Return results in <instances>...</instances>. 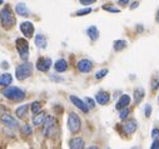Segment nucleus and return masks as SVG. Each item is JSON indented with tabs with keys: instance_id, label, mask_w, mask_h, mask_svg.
<instances>
[{
	"instance_id": "1",
	"label": "nucleus",
	"mask_w": 159,
	"mask_h": 149,
	"mask_svg": "<svg viewBox=\"0 0 159 149\" xmlns=\"http://www.w3.org/2000/svg\"><path fill=\"white\" fill-rule=\"evenodd\" d=\"M0 21H2V25L5 29H11L15 24V16L13 14V10L10 9L9 5H5L3 8V10L0 11Z\"/></svg>"
},
{
	"instance_id": "2",
	"label": "nucleus",
	"mask_w": 159,
	"mask_h": 149,
	"mask_svg": "<svg viewBox=\"0 0 159 149\" xmlns=\"http://www.w3.org/2000/svg\"><path fill=\"white\" fill-rule=\"evenodd\" d=\"M33 70H34V66H33V64H31V63L25 61V63L20 64V65L16 68V70H15L16 79H18V80H20V82H23V80L28 79V78L31 75V74H33Z\"/></svg>"
},
{
	"instance_id": "3",
	"label": "nucleus",
	"mask_w": 159,
	"mask_h": 149,
	"mask_svg": "<svg viewBox=\"0 0 159 149\" xmlns=\"http://www.w3.org/2000/svg\"><path fill=\"white\" fill-rule=\"evenodd\" d=\"M3 94H4L5 98H8V99H10V100H16V102L23 100V99L25 98V93H24L21 89L16 88V87H8V88L3 92Z\"/></svg>"
},
{
	"instance_id": "4",
	"label": "nucleus",
	"mask_w": 159,
	"mask_h": 149,
	"mask_svg": "<svg viewBox=\"0 0 159 149\" xmlns=\"http://www.w3.org/2000/svg\"><path fill=\"white\" fill-rule=\"evenodd\" d=\"M15 45H16V49H18V53H19L20 58L23 60H28V58H29V44H28L26 39L18 38L15 40Z\"/></svg>"
},
{
	"instance_id": "5",
	"label": "nucleus",
	"mask_w": 159,
	"mask_h": 149,
	"mask_svg": "<svg viewBox=\"0 0 159 149\" xmlns=\"http://www.w3.org/2000/svg\"><path fill=\"white\" fill-rule=\"evenodd\" d=\"M68 128H69V130L73 134H75V133H78L79 130H80L82 122H80V118L78 117L76 113H73V111H71V113L69 114V118H68Z\"/></svg>"
},
{
	"instance_id": "6",
	"label": "nucleus",
	"mask_w": 159,
	"mask_h": 149,
	"mask_svg": "<svg viewBox=\"0 0 159 149\" xmlns=\"http://www.w3.org/2000/svg\"><path fill=\"white\" fill-rule=\"evenodd\" d=\"M20 31L23 33V35L25 36V38L30 39L33 38V35H34V25L33 23L30 21H24L20 24Z\"/></svg>"
},
{
	"instance_id": "7",
	"label": "nucleus",
	"mask_w": 159,
	"mask_h": 149,
	"mask_svg": "<svg viewBox=\"0 0 159 149\" xmlns=\"http://www.w3.org/2000/svg\"><path fill=\"white\" fill-rule=\"evenodd\" d=\"M70 102L78 108V109H80L83 113H88L89 111V106H88V104L84 102V100H82V99H79L78 97H75V95H70Z\"/></svg>"
},
{
	"instance_id": "8",
	"label": "nucleus",
	"mask_w": 159,
	"mask_h": 149,
	"mask_svg": "<svg viewBox=\"0 0 159 149\" xmlns=\"http://www.w3.org/2000/svg\"><path fill=\"white\" fill-rule=\"evenodd\" d=\"M50 66H52V59H49V58H40L36 63V69L39 71L45 73L50 69Z\"/></svg>"
},
{
	"instance_id": "9",
	"label": "nucleus",
	"mask_w": 159,
	"mask_h": 149,
	"mask_svg": "<svg viewBox=\"0 0 159 149\" xmlns=\"http://www.w3.org/2000/svg\"><path fill=\"white\" fill-rule=\"evenodd\" d=\"M76 66H78V70L80 73H89L93 68V63L89 59H82V60L78 61Z\"/></svg>"
},
{
	"instance_id": "10",
	"label": "nucleus",
	"mask_w": 159,
	"mask_h": 149,
	"mask_svg": "<svg viewBox=\"0 0 159 149\" xmlns=\"http://www.w3.org/2000/svg\"><path fill=\"white\" fill-rule=\"evenodd\" d=\"M2 122H3V124H5L8 128H11V129H16L19 127L18 120L15 118H13V115H10V114H4L2 117Z\"/></svg>"
},
{
	"instance_id": "11",
	"label": "nucleus",
	"mask_w": 159,
	"mask_h": 149,
	"mask_svg": "<svg viewBox=\"0 0 159 149\" xmlns=\"http://www.w3.org/2000/svg\"><path fill=\"white\" fill-rule=\"evenodd\" d=\"M129 103H130V97H129V95H127V94H123V95L120 97V99L118 100V103H116L115 108H116L118 110H122V109L127 108V106L129 105Z\"/></svg>"
},
{
	"instance_id": "12",
	"label": "nucleus",
	"mask_w": 159,
	"mask_h": 149,
	"mask_svg": "<svg viewBox=\"0 0 159 149\" xmlns=\"http://www.w3.org/2000/svg\"><path fill=\"white\" fill-rule=\"evenodd\" d=\"M123 130L125 134H133L137 130V122L135 120H128L123 124Z\"/></svg>"
},
{
	"instance_id": "13",
	"label": "nucleus",
	"mask_w": 159,
	"mask_h": 149,
	"mask_svg": "<svg viewBox=\"0 0 159 149\" xmlns=\"http://www.w3.org/2000/svg\"><path fill=\"white\" fill-rule=\"evenodd\" d=\"M95 99H97V102H98L100 105H105V104L109 103V100H110V95H109L107 92H99V93L97 94Z\"/></svg>"
},
{
	"instance_id": "14",
	"label": "nucleus",
	"mask_w": 159,
	"mask_h": 149,
	"mask_svg": "<svg viewBox=\"0 0 159 149\" xmlns=\"http://www.w3.org/2000/svg\"><path fill=\"white\" fill-rule=\"evenodd\" d=\"M45 119H47V114L44 111H39V113L35 114L33 118V124L34 125H42V124H44Z\"/></svg>"
},
{
	"instance_id": "15",
	"label": "nucleus",
	"mask_w": 159,
	"mask_h": 149,
	"mask_svg": "<svg viewBox=\"0 0 159 149\" xmlns=\"http://www.w3.org/2000/svg\"><path fill=\"white\" fill-rule=\"evenodd\" d=\"M15 11L20 16H25V18L29 16V10H28V8L24 3H18L16 7H15Z\"/></svg>"
},
{
	"instance_id": "16",
	"label": "nucleus",
	"mask_w": 159,
	"mask_h": 149,
	"mask_svg": "<svg viewBox=\"0 0 159 149\" xmlns=\"http://www.w3.org/2000/svg\"><path fill=\"white\" fill-rule=\"evenodd\" d=\"M69 147L71 149H82L84 148V140L82 138H73L69 142Z\"/></svg>"
},
{
	"instance_id": "17",
	"label": "nucleus",
	"mask_w": 159,
	"mask_h": 149,
	"mask_svg": "<svg viewBox=\"0 0 159 149\" xmlns=\"http://www.w3.org/2000/svg\"><path fill=\"white\" fill-rule=\"evenodd\" d=\"M54 68H55V70H57L58 73H64V71L68 69V63H66L65 59H59V60L55 61Z\"/></svg>"
},
{
	"instance_id": "18",
	"label": "nucleus",
	"mask_w": 159,
	"mask_h": 149,
	"mask_svg": "<svg viewBox=\"0 0 159 149\" xmlns=\"http://www.w3.org/2000/svg\"><path fill=\"white\" fill-rule=\"evenodd\" d=\"M35 45L38 48H43V49L47 48V38L43 34H36L35 35Z\"/></svg>"
},
{
	"instance_id": "19",
	"label": "nucleus",
	"mask_w": 159,
	"mask_h": 149,
	"mask_svg": "<svg viewBox=\"0 0 159 149\" xmlns=\"http://www.w3.org/2000/svg\"><path fill=\"white\" fill-rule=\"evenodd\" d=\"M13 82V77L9 73H5L3 75H0V85L2 87H9Z\"/></svg>"
},
{
	"instance_id": "20",
	"label": "nucleus",
	"mask_w": 159,
	"mask_h": 149,
	"mask_svg": "<svg viewBox=\"0 0 159 149\" xmlns=\"http://www.w3.org/2000/svg\"><path fill=\"white\" fill-rule=\"evenodd\" d=\"M87 34H88V36H89L92 40H97L99 38V30H98V28L95 25L89 26L88 30H87Z\"/></svg>"
},
{
	"instance_id": "21",
	"label": "nucleus",
	"mask_w": 159,
	"mask_h": 149,
	"mask_svg": "<svg viewBox=\"0 0 159 149\" xmlns=\"http://www.w3.org/2000/svg\"><path fill=\"white\" fill-rule=\"evenodd\" d=\"M29 105L30 104H24L21 106H19L15 111V114L18 115V118H25L26 114H28V109H29Z\"/></svg>"
},
{
	"instance_id": "22",
	"label": "nucleus",
	"mask_w": 159,
	"mask_h": 149,
	"mask_svg": "<svg viewBox=\"0 0 159 149\" xmlns=\"http://www.w3.org/2000/svg\"><path fill=\"white\" fill-rule=\"evenodd\" d=\"M143 98H144V89H142V88L135 89V92H134V102L138 104V103H140V100Z\"/></svg>"
},
{
	"instance_id": "23",
	"label": "nucleus",
	"mask_w": 159,
	"mask_h": 149,
	"mask_svg": "<svg viewBox=\"0 0 159 149\" xmlns=\"http://www.w3.org/2000/svg\"><path fill=\"white\" fill-rule=\"evenodd\" d=\"M127 47V42L125 40H115L114 42V50L115 52H120Z\"/></svg>"
},
{
	"instance_id": "24",
	"label": "nucleus",
	"mask_w": 159,
	"mask_h": 149,
	"mask_svg": "<svg viewBox=\"0 0 159 149\" xmlns=\"http://www.w3.org/2000/svg\"><path fill=\"white\" fill-rule=\"evenodd\" d=\"M31 105V111H33V114L35 115V114H38L39 111L42 110V105H40V102H33V104H30Z\"/></svg>"
},
{
	"instance_id": "25",
	"label": "nucleus",
	"mask_w": 159,
	"mask_h": 149,
	"mask_svg": "<svg viewBox=\"0 0 159 149\" xmlns=\"http://www.w3.org/2000/svg\"><path fill=\"white\" fill-rule=\"evenodd\" d=\"M92 13V9L90 8H85V9H80L75 13V16H83V15H87V14H90Z\"/></svg>"
},
{
	"instance_id": "26",
	"label": "nucleus",
	"mask_w": 159,
	"mask_h": 149,
	"mask_svg": "<svg viewBox=\"0 0 159 149\" xmlns=\"http://www.w3.org/2000/svg\"><path fill=\"white\" fill-rule=\"evenodd\" d=\"M108 74V69H102V70H99L97 74H95V79H103L105 75Z\"/></svg>"
},
{
	"instance_id": "27",
	"label": "nucleus",
	"mask_w": 159,
	"mask_h": 149,
	"mask_svg": "<svg viewBox=\"0 0 159 149\" xmlns=\"http://www.w3.org/2000/svg\"><path fill=\"white\" fill-rule=\"evenodd\" d=\"M128 114H129V109H128V106H127V108H124V109H122V110H120V114H119V118H120L122 120H124V119H127Z\"/></svg>"
},
{
	"instance_id": "28",
	"label": "nucleus",
	"mask_w": 159,
	"mask_h": 149,
	"mask_svg": "<svg viewBox=\"0 0 159 149\" xmlns=\"http://www.w3.org/2000/svg\"><path fill=\"white\" fill-rule=\"evenodd\" d=\"M85 103L88 104L89 108H94V106H95V102H94L92 98H85Z\"/></svg>"
},
{
	"instance_id": "29",
	"label": "nucleus",
	"mask_w": 159,
	"mask_h": 149,
	"mask_svg": "<svg viewBox=\"0 0 159 149\" xmlns=\"http://www.w3.org/2000/svg\"><path fill=\"white\" fill-rule=\"evenodd\" d=\"M150 114H152V106H150L149 104H147V105H145V117L149 118Z\"/></svg>"
},
{
	"instance_id": "30",
	"label": "nucleus",
	"mask_w": 159,
	"mask_h": 149,
	"mask_svg": "<svg viewBox=\"0 0 159 149\" xmlns=\"http://www.w3.org/2000/svg\"><path fill=\"white\" fill-rule=\"evenodd\" d=\"M103 9H104V10H108V11H110V13H119V11H120L119 9L110 8V7H107V5H104V7H103Z\"/></svg>"
},
{
	"instance_id": "31",
	"label": "nucleus",
	"mask_w": 159,
	"mask_h": 149,
	"mask_svg": "<svg viewBox=\"0 0 159 149\" xmlns=\"http://www.w3.org/2000/svg\"><path fill=\"white\" fill-rule=\"evenodd\" d=\"M80 2V4H83V5H90V4H94L97 0H79Z\"/></svg>"
},
{
	"instance_id": "32",
	"label": "nucleus",
	"mask_w": 159,
	"mask_h": 149,
	"mask_svg": "<svg viewBox=\"0 0 159 149\" xmlns=\"http://www.w3.org/2000/svg\"><path fill=\"white\" fill-rule=\"evenodd\" d=\"M152 137H153L154 139H158V138H159V129L154 128V129L152 130Z\"/></svg>"
},
{
	"instance_id": "33",
	"label": "nucleus",
	"mask_w": 159,
	"mask_h": 149,
	"mask_svg": "<svg viewBox=\"0 0 159 149\" xmlns=\"http://www.w3.org/2000/svg\"><path fill=\"white\" fill-rule=\"evenodd\" d=\"M157 88H159V79H158V80L155 79V80H153V83H152V89L155 90Z\"/></svg>"
},
{
	"instance_id": "34",
	"label": "nucleus",
	"mask_w": 159,
	"mask_h": 149,
	"mask_svg": "<svg viewBox=\"0 0 159 149\" xmlns=\"http://www.w3.org/2000/svg\"><path fill=\"white\" fill-rule=\"evenodd\" d=\"M150 148H152V149H159V140H154Z\"/></svg>"
},
{
	"instance_id": "35",
	"label": "nucleus",
	"mask_w": 159,
	"mask_h": 149,
	"mask_svg": "<svg viewBox=\"0 0 159 149\" xmlns=\"http://www.w3.org/2000/svg\"><path fill=\"white\" fill-rule=\"evenodd\" d=\"M24 132H25L26 134H30V133H31V127H30V125H25V127H24Z\"/></svg>"
},
{
	"instance_id": "36",
	"label": "nucleus",
	"mask_w": 159,
	"mask_h": 149,
	"mask_svg": "<svg viewBox=\"0 0 159 149\" xmlns=\"http://www.w3.org/2000/svg\"><path fill=\"white\" fill-rule=\"evenodd\" d=\"M129 3V0H118V4L119 5H127Z\"/></svg>"
},
{
	"instance_id": "37",
	"label": "nucleus",
	"mask_w": 159,
	"mask_h": 149,
	"mask_svg": "<svg viewBox=\"0 0 159 149\" xmlns=\"http://www.w3.org/2000/svg\"><path fill=\"white\" fill-rule=\"evenodd\" d=\"M138 5H139V3H138V2H134V3L130 5V9H135V8H138Z\"/></svg>"
},
{
	"instance_id": "38",
	"label": "nucleus",
	"mask_w": 159,
	"mask_h": 149,
	"mask_svg": "<svg viewBox=\"0 0 159 149\" xmlns=\"http://www.w3.org/2000/svg\"><path fill=\"white\" fill-rule=\"evenodd\" d=\"M2 66H4L5 69H7V68H9V65H8V63H7V61H4V63L2 64Z\"/></svg>"
},
{
	"instance_id": "39",
	"label": "nucleus",
	"mask_w": 159,
	"mask_h": 149,
	"mask_svg": "<svg viewBox=\"0 0 159 149\" xmlns=\"http://www.w3.org/2000/svg\"><path fill=\"white\" fill-rule=\"evenodd\" d=\"M50 79H52V80H57V82H58V80H61L60 78H57V77H50Z\"/></svg>"
},
{
	"instance_id": "40",
	"label": "nucleus",
	"mask_w": 159,
	"mask_h": 149,
	"mask_svg": "<svg viewBox=\"0 0 159 149\" xmlns=\"http://www.w3.org/2000/svg\"><path fill=\"white\" fill-rule=\"evenodd\" d=\"M157 21H158V24H159V10H158V13H157Z\"/></svg>"
},
{
	"instance_id": "41",
	"label": "nucleus",
	"mask_w": 159,
	"mask_h": 149,
	"mask_svg": "<svg viewBox=\"0 0 159 149\" xmlns=\"http://www.w3.org/2000/svg\"><path fill=\"white\" fill-rule=\"evenodd\" d=\"M158 100H159V97H158Z\"/></svg>"
}]
</instances>
